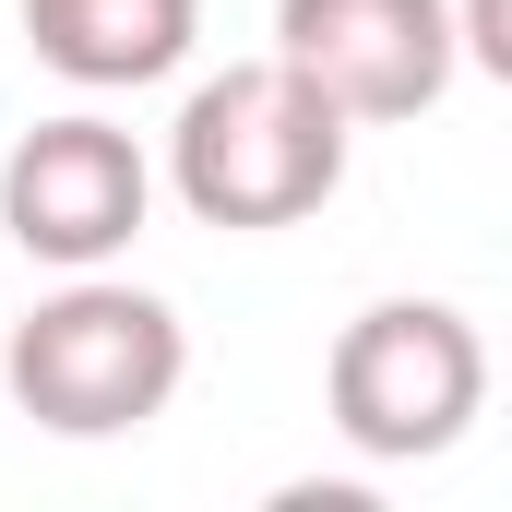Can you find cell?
<instances>
[{"mask_svg": "<svg viewBox=\"0 0 512 512\" xmlns=\"http://www.w3.org/2000/svg\"><path fill=\"white\" fill-rule=\"evenodd\" d=\"M167 191L227 239L298 227L346 191V108L298 84L286 60H227L215 84H191V108L167 131Z\"/></svg>", "mask_w": 512, "mask_h": 512, "instance_id": "6da1fadb", "label": "cell"}, {"mask_svg": "<svg viewBox=\"0 0 512 512\" xmlns=\"http://www.w3.org/2000/svg\"><path fill=\"white\" fill-rule=\"evenodd\" d=\"M0 382H12V405L36 429H60V441H131V429H155L179 405L191 334H179V310L155 286H120L96 262V274H72L60 298H36L12 322Z\"/></svg>", "mask_w": 512, "mask_h": 512, "instance_id": "7a4b0ae2", "label": "cell"}, {"mask_svg": "<svg viewBox=\"0 0 512 512\" xmlns=\"http://www.w3.org/2000/svg\"><path fill=\"white\" fill-rule=\"evenodd\" d=\"M322 405H334L346 453H370V465L453 453L489 405V334L453 298H370L322 358Z\"/></svg>", "mask_w": 512, "mask_h": 512, "instance_id": "3957f363", "label": "cell"}, {"mask_svg": "<svg viewBox=\"0 0 512 512\" xmlns=\"http://www.w3.org/2000/svg\"><path fill=\"white\" fill-rule=\"evenodd\" d=\"M274 60L322 84L346 131H382L453 96L465 36H453V0H274Z\"/></svg>", "mask_w": 512, "mask_h": 512, "instance_id": "277c9868", "label": "cell"}, {"mask_svg": "<svg viewBox=\"0 0 512 512\" xmlns=\"http://www.w3.org/2000/svg\"><path fill=\"white\" fill-rule=\"evenodd\" d=\"M143 215H155V167H143V143H131L120 120H96V108L36 120L0 155V227L36 262H60V274L120 262L131 239H143Z\"/></svg>", "mask_w": 512, "mask_h": 512, "instance_id": "5b68a950", "label": "cell"}, {"mask_svg": "<svg viewBox=\"0 0 512 512\" xmlns=\"http://www.w3.org/2000/svg\"><path fill=\"white\" fill-rule=\"evenodd\" d=\"M24 36L60 84H167L203 36V0H24Z\"/></svg>", "mask_w": 512, "mask_h": 512, "instance_id": "8992f818", "label": "cell"}]
</instances>
